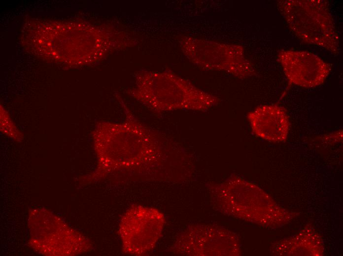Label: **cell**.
<instances>
[{"label":"cell","mask_w":343,"mask_h":256,"mask_svg":"<svg viewBox=\"0 0 343 256\" xmlns=\"http://www.w3.org/2000/svg\"><path fill=\"white\" fill-rule=\"evenodd\" d=\"M121 100L124 120L98 124L93 134L96 145L103 151L102 162L109 171L146 168L158 161L162 146L168 140L140 122Z\"/></svg>","instance_id":"cell-1"},{"label":"cell","mask_w":343,"mask_h":256,"mask_svg":"<svg viewBox=\"0 0 343 256\" xmlns=\"http://www.w3.org/2000/svg\"><path fill=\"white\" fill-rule=\"evenodd\" d=\"M127 93L152 111H206L219 99L169 72L140 70Z\"/></svg>","instance_id":"cell-2"},{"label":"cell","mask_w":343,"mask_h":256,"mask_svg":"<svg viewBox=\"0 0 343 256\" xmlns=\"http://www.w3.org/2000/svg\"><path fill=\"white\" fill-rule=\"evenodd\" d=\"M277 7L299 39L338 55L339 36L327 1L282 0Z\"/></svg>","instance_id":"cell-3"},{"label":"cell","mask_w":343,"mask_h":256,"mask_svg":"<svg viewBox=\"0 0 343 256\" xmlns=\"http://www.w3.org/2000/svg\"><path fill=\"white\" fill-rule=\"evenodd\" d=\"M277 60L289 84L303 88L322 84L331 70L329 64L308 51L281 50Z\"/></svg>","instance_id":"cell-4"},{"label":"cell","mask_w":343,"mask_h":256,"mask_svg":"<svg viewBox=\"0 0 343 256\" xmlns=\"http://www.w3.org/2000/svg\"><path fill=\"white\" fill-rule=\"evenodd\" d=\"M247 117L256 136L274 143L286 140L290 124L284 108L277 104L262 105L249 112Z\"/></svg>","instance_id":"cell-5"}]
</instances>
